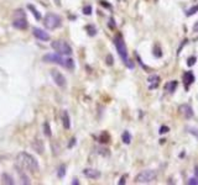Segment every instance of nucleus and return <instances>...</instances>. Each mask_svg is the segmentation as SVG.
<instances>
[{
	"instance_id": "nucleus-1",
	"label": "nucleus",
	"mask_w": 198,
	"mask_h": 185,
	"mask_svg": "<svg viewBox=\"0 0 198 185\" xmlns=\"http://www.w3.org/2000/svg\"><path fill=\"white\" fill-rule=\"evenodd\" d=\"M18 164L21 169L24 170H29L31 173H36L40 169V167H38V163L37 160L35 159L34 155H31L30 153H26V152H21L18 154Z\"/></svg>"
},
{
	"instance_id": "nucleus-2",
	"label": "nucleus",
	"mask_w": 198,
	"mask_h": 185,
	"mask_svg": "<svg viewBox=\"0 0 198 185\" xmlns=\"http://www.w3.org/2000/svg\"><path fill=\"white\" fill-rule=\"evenodd\" d=\"M43 62L47 63H54L61 67H64L67 69H73L74 68V62L72 58H66L64 56L58 54V53H48L46 56H43Z\"/></svg>"
},
{
	"instance_id": "nucleus-3",
	"label": "nucleus",
	"mask_w": 198,
	"mask_h": 185,
	"mask_svg": "<svg viewBox=\"0 0 198 185\" xmlns=\"http://www.w3.org/2000/svg\"><path fill=\"white\" fill-rule=\"evenodd\" d=\"M114 44H115V48H117V51L120 56V58L123 59V62L125 63L126 67H129L130 69H133L134 68V63L129 59L128 57V49H126V44L123 40V37L122 35H118L117 37L114 38Z\"/></svg>"
},
{
	"instance_id": "nucleus-4",
	"label": "nucleus",
	"mask_w": 198,
	"mask_h": 185,
	"mask_svg": "<svg viewBox=\"0 0 198 185\" xmlns=\"http://www.w3.org/2000/svg\"><path fill=\"white\" fill-rule=\"evenodd\" d=\"M43 25L47 30H56L62 25V19L59 15H56L53 13L46 14L45 19H43Z\"/></svg>"
},
{
	"instance_id": "nucleus-5",
	"label": "nucleus",
	"mask_w": 198,
	"mask_h": 185,
	"mask_svg": "<svg viewBox=\"0 0 198 185\" xmlns=\"http://www.w3.org/2000/svg\"><path fill=\"white\" fill-rule=\"evenodd\" d=\"M51 47L58 54H62V56H71L72 54V47H71L66 41H62V40L53 41L51 43Z\"/></svg>"
},
{
	"instance_id": "nucleus-6",
	"label": "nucleus",
	"mask_w": 198,
	"mask_h": 185,
	"mask_svg": "<svg viewBox=\"0 0 198 185\" xmlns=\"http://www.w3.org/2000/svg\"><path fill=\"white\" fill-rule=\"evenodd\" d=\"M157 174L155 170H151V169H147V170H142L141 173L136 175L135 178V183H140V184H147V183H151L156 179Z\"/></svg>"
},
{
	"instance_id": "nucleus-7",
	"label": "nucleus",
	"mask_w": 198,
	"mask_h": 185,
	"mask_svg": "<svg viewBox=\"0 0 198 185\" xmlns=\"http://www.w3.org/2000/svg\"><path fill=\"white\" fill-rule=\"evenodd\" d=\"M13 26L18 30H25L27 29V20L25 13L23 10H16L14 14V21H13Z\"/></svg>"
},
{
	"instance_id": "nucleus-8",
	"label": "nucleus",
	"mask_w": 198,
	"mask_h": 185,
	"mask_svg": "<svg viewBox=\"0 0 198 185\" xmlns=\"http://www.w3.org/2000/svg\"><path fill=\"white\" fill-rule=\"evenodd\" d=\"M51 77H52L53 82L56 83L58 87H61V88L66 87V78H64V75L62 74L61 72L53 69V70H51Z\"/></svg>"
},
{
	"instance_id": "nucleus-9",
	"label": "nucleus",
	"mask_w": 198,
	"mask_h": 185,
	"mask_svg": "<svg viewBox=\"0 0 198 185\" xmlns=\"http://www.w3.org/2000/svg\"><path fill=\"white\" fill-rule=\"evenodd\" d=\"M178 111L183 115L185 119H192V117H193V109H192L191 105H188V104L180 105Z\"/></svg>"
},
{
	"instance_id": "nucleus-10",
	"label": "nucleus",
	"mask_w": 198,
	"mask_h": 185,
	"mask_svg": "<svg viewBox=\"0 0 198 185\" xmlns=\"http://www.w3.org/2000/svg\"><path fill=\"white\" fill-rule=\"evenodd\" d=\"M32 35H34L37 40H40V41H50V38H51L45 30L37 29V27H35V29L32 30Z\"/></svg>"
},
{
	"instance_id": "nucleus-11",
	"label": "nucleus",
	"mask_w": 198,
	"mask_h": 185,
	"mask_svg": "<svg viewBox=\"0 0 198 185\" xmlns=\"http://www.w3.org/2000/svg\"><path fill=\"white\" fill-rule=\"evenodd\" d=\"M158 85H160V77L156 75V74H152L147 78V87L150 90H153L156 89Z\"/></svg>"
},
{
	"instance_id": "nucleus-12",
	"label": "nucleus",
	"mask_w": 198,
	"mask_h": 185,
	"mask_svg": "<svg viewBox=\"0 0 198 185\" xmlns=\"http://www.w3.org/2000/svg\"><path fill=\"white\" fill-rule=\"evenodd\" d=\"M83 175L88 179H99L100 178V172L97 169H93V168H86L83 170Z\"/></svg>"
},
{
	"instance_id": "nucleus-13",
	"label": "nucleus",
	"mask_w": 198,
	"mask_h": 185,
	"mask_svg": "<svg viewBox=\"0 0 198 185\" xmlns=\"http://www.w3.org/2000/svg\"><path fill=\"white\" fill-rule=\"evenodd\" d=\"M182 79H183V84H185V88L188 90V88L191 87V84L194 82V74L192 72H186L183 77H182Z\"/></svg>"
},
{
	"instance_id": "nucleus-14",
	"label": "nucleus",
	"mask_w": 198,
	"mask_h": 185,
	"mask_svg": "<svg viewBox=\"0 0 198 185\" xmlns=\"http://www.w3.org/2000/svg\"><path fill=\"white\" fill-rule=\"evenodd\" d=\"M61 117H62V122H63V127L66 128V130H69L71 128V121H69V115H68V113L66 110H63L62 111V115H61Z\"/></svg>"
},
{
	"instance_id": "nucleus-15",
	"label": "nucleus",
	"mask_w": 198,
	"mask_h": 185,
	"mask_svg": "<svg viewBox=\"0 0 198 185\" xmlns=\"http://www.w3.org/2000/svg\"><path fill=\"white\" fill-rule=\"evenodd\" d=\"M32 148L36 149V152L38 154H42L43 153V143L41 139H35V142L32 143Z\"/></svg>"
},
{
	"instance_id": "nucleus-16",
	"label": "nucleus",
	"mask_w": 198,
	"mask_h": 185,
	"mask_svg": "<svg viewBox=\"0 0 198 185\" xmlns=\"http://www.w3.org/2000/svg\"><path fill=\"white\" fill-rule=\"evenodd\" d=\"M177 85H178V83H177V80H171V82H168L167 84H166V87H165V89L168 91V93H175L176 91V88H177Z\"/></svg>"
},
{
	"instance_id": "nucleus-17",
	"label": "nucleus",
	"mask_w": 198,
	"mask_h": 185,
	"mask_svg": "<svg viewBox=\"0 0 198 185\" xmlns=\"http://www.w3.org/2000/svg\"><path fill=\"white\" fill-rule=\"evenodd\" d=\"M1 180H3V184H8V185H14L15 184L13 177L6 174V173H4V174L1 175Z\"/></svg>"
},
{
	"instance_id": "nucleus-18",
	"label": "nucleus",
	"mask_w": 198,
	"mask_h": 185,
	"mask_svg": "<svg viewBox=\"0 0 198 185\" xmlns=\"http://www.w3.org/2000/svg\"><path fill=\"white\" fill-rule=\"evenodd\" d=\"M122 139H123V142L125 144H130V142H131V134H130V132L129 131H124L123 134H122Z\"/></svg>"
},
{
	"instance_id": "nucleus-19",
	"label": "nucleus",
	"mask_w": 198,
	"mask_h": 185,
	"mask_svg": "<svg viewBox=\"0 0 198 185\" xmlns=\"http://www.w3.org/2000/svg\"><path fill=\"white\" fill-rule=\"evenodd\" d=\"M43 133H45L46 137H51L52 136V132H51V127H50V123L46 121L43 123Z\"/></svg>"
},
{
	"instance_id": "nucleus-20",
	"label": "nucleus",
	"mask_w": 198,
	"mask_h": 185,
	"mask_svg": "<svg viewBox=\"0 0 198 185\" xmlns=\"http://www.w3.org/2000/svg\"><path fill=\"white\" fill-rule=\"evenodd\" d=\"M64 175H66V165L61 164V165H59V168H58V170H57V177L59 179H63Z\"/></svg>"
},
{
	"instance_id": "nucleus-21",
	"label": "nucleus",
	"mask_w": 198,
	"mask_h": 185,
	"mask_svg": "<svg viewBox=\"0 0 198 185\" xmlns=\"http://www.w3.org/2000/svg\"><path fill=\"white\" fill-rule=\"evenodd\" d=\"M186 131L188 132V133H191L192 136H194V137L198 139V128L192 127V126H187V127H186Z\"/></svg>"
},
{
	"instance_id": "nucleus-22",
	"label": "nucleus",
	"mask_w": 198,
	"mask_h": 185,
	"mask_svg": "<svg viewBox=\"0 0 198 185\" xmlns=\"http://www.w3.org/2000/svg\"><path fill=\"white\" fill-rule=\"evenodd\" d=\"M153 56H155L156 58H161L162 57V52H161V48L158 44H155L153 46Z\"/></svg>"
},
{
	"instance_id": "nucleus-23",
	"label": "nucleus",
	"mask_w": 198,
	"mask_h": 185,
	"mask_svg": "<svg viewBox=\"0 0 198 185\" xmlns=\"http://www.w3.org/2000/svg\"><path fill=\"white\" fill-rule=\"evenodd\" d=\"M86 30L88 31V35L89 36H95L97 35V29L93 25H88L86 26Z\"/></svg>"
},
{
	"instance_id": "nucleus-24",
	"label": "nucleus",
	"mask_w": 198,
	"mask_h": 185,
	"mask_svg": "<svg viewBox=\"0 0 198 185\" xmlns=\"http://www.w3.org/2000/svg\"><path fill=\"white\" fill-rule=\"evenodd\" d=\"M196 13H198V5H194V6H192L191 9L187 10L186 16H192V15H194Z\"/></svg>"
},
{
	"instance_id": "nucleus-25",
	"label": "nucleus",
	"mask_w": 198,
	"mask_h": 185,
	"mask_svg": "<svg viewBox=\"0 0 198 185\" xmlns=\"http://www.w3.org/2000/svg\"><path fill=\"white\" fill-rule=\"evenodd\" d=\"M27 8H29V9L32 11V15H34L35 18H36V20H41V15H40V13H38V11H37L34 6H32V5H29Z\"/></svg>"
},
{
	"instance_id": "nucleus-26",
	"label": "nucleus",
	"mask_w": 198,
	"mask_h": 185,
	"mask_svg": "<svg viewBox=\"0 0 198 185\" xmlns=\"http://www.w3.org/2000/svg\"><path fill=\"white\" fill-rule=\"evenodd\" d=\"M92 11H93V9H92L91 5H87V6L83 8V14L84 15H88V16L92 15Z\"/></svg>"
},
{
	"instance_id": "nucleus-27",
	"label": "nucleus",
	"mask_w": 198,
	"mask_h": 185,
	"mask_svg": "<svg viewBox=\"0 0 198 185\" xmlns=\"http://www.w3.org/2000/svg\"><path fill=\"white\" fill-rule=\"evenodd\" d=\"M196 60H197V58L194 57V56H192V57H190L188 59H187V65H188V67H192V65H194Z\"/></svg>"
},
{
	"instance_id": "nucleus-28",
	"label": "nucleus",
	"mask_w": 198,
	"mask_h": 185,
	"mask_svg": "<svg viewBox=\"0 0 198 185\" xmlns=\"http://www.w3.org/2000/svg\"><path fill=\"white\" fill-rule=\"evenodd\" d=\"M98 152L100 153L102 155H107V157H108L109 154H110V152H109V149H107V148H99Z\"/></svg>"
},
{
	"instance_id": "nucleus-29",
	"label": "nucleus",
	"mask_w": 198,
	"mask_h": 185,
	"mask_svg": "<svg viewBox=\"0 0 198 185\" xmlns=\"http://www.w3.org/2000/svg\"><path fill=\"white\" fill-rule=\"evenodd\" d=\"M20 177H21V179H23V183H24V184H30L29 178L25 177V174H24V173L21 172V170H20Z\"/></svg>"
},
{
	"instance_id": "nucleus-30",
	"label": "nucleus",
	"mask_w": 198,
	"mask_h": 185,
	"mask_svg": "<svg viewBox=\"0 0 198 185\" xmlns=\"http://www.w3.org/2000/svg\"><path fill=\"white\" fill-rule=\"evenodd\" d=\"M105 62H107V64L108 65H113V56L112 54H108L107 56V58H105Z\"/></svg>"
},
{
	"instance_id": "nucleus-31",
	"label": "nucleus",
	"mask_w": 198,
	"mask_h": 185,
	"mask_svg": "<svg viewBox=\"0 0 198 185\" xmlns=\"http://www.w3.org/2000/svg\"><path fill=\"white\" fill-rule=\"evenodd\" d=\"M168 131H170V128H168L167 126H161V128H160V133H161V134L167 133Z\"/></svg>"
},
{
	"instance_id": "nucleus-32",
	"label": "nucleus",
	"mask_w": 198,
	"mask_h": 185,
	"mask_svg": "<svg viewBox=\"0 0 198 185\" xmlns=\"http://www.w3.org/2000/svg\"><path fill=\"white\" fill-rule=\"evenodd\" d=\"M188 184L190 185H198V179L197 178H192L188 180Z\"/></svg>"
},
{
	"instance_id": "nucleus-33",
	"label": "nucleus",
	"mask_w": 198,
	"mask_h": 185,
	"mask_svg": "<svg viewBox=\"0 0 198 185\" xmlns=\"http://www.w3.org/2000/svg\"><path fill=\"white\" fill-rule=\"evenodd\" d=\"M100 5H103V6H105L108 9H112V5L108 4V1H104V0H102V1H100Z\"/></svg>"
},
{
	"instance_id": "nucleus-34",
	"label": "nucleus",
	"mask_w": 198,
	"mask_h": 185,
	"mask_svg": "<svg viewBox=\"0 0 198 185\" xmlns=\"http://www.w3.org/2000/svg\"><path fill=\"white\" fill-rule=\"evenodd\" d=\"M76 141H77L76 138H72V139H71V142H69V144H68V148H72L73 146L76 144Z\"/></svg>"
},
{
	"instance_id": "nucleus-35",
	"label": "nucleus",
	"mask_w": 198,
	"mask_h": 185,
	"mask_svg": "<svg viewBox=\"0 0 198 185\" xmlns=\"http://www.w3.org/2000/svg\"><path fill=\"white\" fill-rule=\"evenodd\" d=\"M125 179H126V175L122 177V179H120V181H119V185H123V184H125Z\"/></svg>"
},
{
	"instance_id": "nucleus-36",
	"label": "nucleus",
	"mask_w": 198,
	"mask_h": 185,
	"mask_svg": "<svg viewBox=\"0 0 198 185\" xmlns=\"http://www.w3.org/2000/svg\"><path fill=\"white\" fill-rule=\"evenodd\" d=\"M193 31H194V32H198V21L193 25Z\"/></svg>"
},
{
	"instance_id": "nucleus-37",
	"label": "nucleus",
	"mask_w": 198,
	"mask_h": 185,
	"mask_svg": "<svg viewBox=\"0 0 198 185\" xmlns=\"http://www.w3.org/2000/svg\"><path fill=\"white\" fill-rule=\"evenodd\" d=\"M194 174H196V177H197V179H198V167H196V169H194Z\"/></svg>"
},
{
	"instance_id": "nucleus-38",
	"label": "nucleus",
	"mask_w": 198,
	"mask_h": 185,
	"mask_svg": "<svg viewBox=\"0 0 198 185\" xmlns=\"http://www.w3.org/2000/svg\"><path fill=\"white\" fill-rule=\"evenodd\" d=\"M72 184H77V185H78V184H79V181H78V179H74V180L72 181Z\"/></svg>"
},
{
	"instance_id": "nucleus-39",
	"label": "nucleus",
	"mask_w": 198,
	"mask_h": 185,
	"mask_svg": "<svg viewBox=\"0 0 198 185\" xmlns=\"http://www.w3.org/2000/svg\"><path fill=\"white\" fill-rule=\"evenodd\" d=\"M56 3H57V5L59 6V5H61V0H56Z\"/></svg>"
},
{
	"instance_id": "nucleus-40",
	"label": "nucleus",
	"mask_w": 198,
	"mask_h": 185,
	"mask_svg": "<svg viewBox=\"0 0 198 185\" xmlns=\"http://www.w3.org/2000/svg\"><path fill=\"white\" fill-rule=\"evenodd\" d=\"M118 1H125V0H118Z\"/></svg>"
}]
</instances>
